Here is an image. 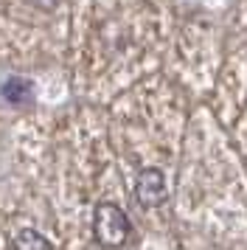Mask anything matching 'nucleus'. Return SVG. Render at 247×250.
I'll use <instances>...</instances> for the list:
<instances>
[{
    "instance_id": "1",
    "label": "nucleus",
    "mask_w": 247,
    "mask_h": 250,
    "mask_svg": "<svg viewBox=\"0 0 247 250\" xmlns=\"http://www.w3.org/2000/svg\"><path fill=\"white\" fill-rule=\"evenodd\" d=\"M129 219L118 205L99 203L93 211V236L101 248H121L129 236Z\"/></svg>"
},
{
    "instance_id": "5",
    "label": "nucleus",
    "mask_w": 247,
    "mask_h": 250,
    "mask_svg": "<svg viewBox=\"0 0 247 250\" xmlns=\"http://www.w3.org/2000/svg\"><path fill=\"white\" fill-rule=\"evenodd\" d=\"M28 3H31V6H37V9H45V12H51V9H54L59 0H28Z\"/></svg>"
},
{
    "instance_id": "2",
    "label": "nucleus",
    "mask_w": 247,
    "mask_h": 250,
    "mask_svg": "<svg viewBox=\"0 0 247 250\" xmlns=\"http://www.w3.org/2000/svg\"><path fill=\"white\" fill-rule=\"evenodd\" d=\"M135 200L144 208H157L166 200V177L160 169H141L135 177Z\"/></svg>"
},
{
    "instance_id": "3",
    "label": "nucleus",
    "mask_w": 247,
    "mask_h": 250,
    "mask_svg": "<svg viewBox=\"0 0 247 250\" xmlns=\"http://www.w3.org/2000/svg\"><path fill=\"white\" fill-rule=\"evenodd\" d=\"M11 250H54V248H51V242L42 233H37L31 228H22L11 239Z\"/></svg>"
},
{
    "instance_id": "4",
    "label": "nucleus",
    "mask_w": 247,
    "mask_h": 250,
    "mask_svg": "<svg viewBox=\"0 0 247 250\" xmlns=\"http://www.w3.org/2000/svg\"><path fill=\"white\" fill-rule=\"evenodd\" d=\"M3 96L11 104H20V102H25V96H31V84L25 79H9L3 84Z\"/></svg>"
}]
</instances>
